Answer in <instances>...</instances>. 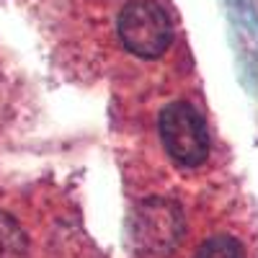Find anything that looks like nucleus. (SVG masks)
Instances as JSON below:
<instances>
[{"instance_id":"nucleus-1","label":"nucleus","mask_w":258,"mask_h":258,"mask_svg":"<svg viewBox=\"0 0 258 258\" xmlns=\"http://www.w3.org/2000/svg\"><path fill=\"white\" fill-rule=\"evenodd\" d=\"M116 31L126 52H132L142 59L160 57L173 39L168 13L155 0H132L119 13Z\"/></svg>"},{"instance_id":"nucleus-2","label":"nucleus","mask_w":258,"mask_h":258,"mask_svg":"<svg viewBox=\"0 0 258 258\" xmlns=\"http://www.w3.org/2000/svg\"><path fill=\"white\" fill-rule=\"evenodd\" d=\"M160 140L165 153L178 165L194 168L207 160L209 155V137L197 114V109L183 101L170 103L160 114Z\"/></svg>"},{"instance_id":"nucleus-3","label":"nucleus","mask_w":258,"mask_h":258,"mask_svg":"<svg viewBox=\"0 0 258 258\" xmlns=\"http://www.w3.org/2000/svg\"><path fill=\"white\" fill-rule=\"evenodd\" d=\"M197 258H243V245L230 235H217L199 245Z\"/></svg>"},{"instance_id":"nucleus-4","label":"nucleus","mask_w":258,"mask_h":258,"mask_svg":"<svg viewBox=\"0 0 258 258\" xmlns=\"http://www.w3.org/2000/svg\"><path fill=\"white\" fill-rule=\"evenodd\" d=\"M21 235H18V230H16V225L8 220V217H3L0 214V253H16L18 248H21Z\"/></svg>"}]
</instances>
